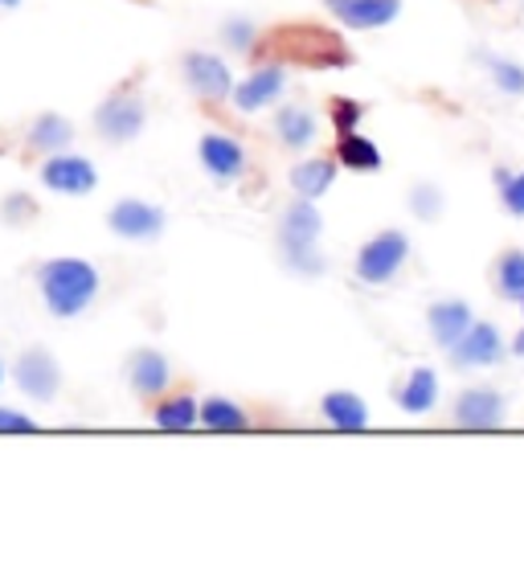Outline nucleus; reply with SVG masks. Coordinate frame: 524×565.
<instances>
[{"instance_id":"13","label":"nucleus","mask_w":524,"mask_h":565,"mask_svg":"<svg viewBox=\"0 0 524 565\" xmlns=\"http://www.w3.org/2000/svg\"><path fill=\"white\" fill-rule=\"evenodd\" d=\"M287 74L284 66H263L255 71L246 83L234 86V103H238V111H258V107H267V103L279 99V90H284Z\"/></svg>"},{"instance_id":"34","label":"nucleus","mask_w":524,"mask_h":565,"mask_svg":"<svg viewBox=\"0 0 524 565\" xmlns=\"http://www.w3.org/2000/svg\"><path fill=\"white\" fill-rule=\"evenodd\" d=\"M0 382H4V369H0Z\"/></svg>"},{"instance_id":"33","label":"nucleus","mask_w":524,"mask_h":565,"mask_svg":"<svg viewBox=\"0 0 524 565\" xmlns=\"http://www.w3.org/2000/svg\"><path fill=\"white\" fill-rule=\"evenodd\" d=\"M17 4H21V0H0V9H17Z\"/></svg>"},{"instance_id":"27","label":"nucleus","mask_w":524,"mask_h":565,"mask_svg":"<svg viewBox=\"0 0 524 565\" xmlns=\"http://www.w3.org/2000/svg\"><path fill=\"white\" fill-rule=\"evenodd\" d=\"M492 74H496V86L509 90V95H524V71L516 62H492Z\"/></svg>"},{"instance_id":"25","label":"nucleus","mask_w":524,"mask_h":565,"mask_svg":"<svg viewBox=\"0 0 524 565\" xmlns=\"http://www.w3.org/2000/svg\"><path fill=\"white\" fill-rule=\"evenodd\" d=\"M496 282L509 299H524V250H509V255L500 258Z\"/></svg>"},{"instance_id":"21","label":"nucleus","mask_w":524,"mask_h":565,"mask_svg":"<svg viewBox=\"0 0 524 565\" xmlns=\"http://www.w3.org/2000/svg\"><path fill=\"white\" fill-rule=\"evenodd\" d=\"M71 140H74V128H71V119H62V115H42V119L33 124V136H29V143H33L38 152H66Z\"/></svg>"},{"instance_id":"24","label":"nucleus","mask_w":524,"mask_h":565,"mask_svg":"<svg viewBox=\"0 0 524 565\" xmlns=\"http://www.w3.org/2000/svg\"><path fill=\"white\" fill-rule=\"evenodd\" d=\"M157 426L160 430H189V426H197V402L193 397H172V402L157 406Z\"/></svg>"},{"instance_id":"16","label":"nucleus","mask_w":524,"mask_h":565,"mask_svg":"<svg viewBox=\"0 0 524 565\" xmlns=\"http://www.w3.org/2000/svg\"><path fill=\"white\" fill-rule=\"evenodd\" d=\"M426 320H430V332H435V340H439L442 349H455L459 337L471 328V308L463 299H447V303H435Z\"/></svg>"},{"instance_id":"7","label":"nucleus","mask_w":524,"mask_h":565,"mask_svg":"<svg viewBox=\"0 0 524 565\" xmlns=\"http://www.w3.org/2000/svg\"><path fill=\"white\" fill-rule=\"evenodd\" d=\"M95 124H99V131L111 143L136 140L143 131V103L136 99V95H111V99L99 107Z\"/></svg>"},{"instance_id":"9","label":"nucleus","mask_w":524,"mask_h":565,"mask_svg":"<svg viewBox=\"0 0 524 565\" xmlns=\"http://www.w3.org/2000/svg\"><path fill=\"white\" fill-rule=\"evenodd\" d=\"M111 230L119 238H131V242H152L164 230V213L157 205H148V201H119L111 210Z\"/></svg>"},{"instance_id":"5","label":"nucleus","mask_w":524,"mask_h":565,"mask_svg":"<svg viewBox=\"0 0 524 565\" xmlns=\"http://www.w3.org/2000/svg\"><path fill=\"white\" fill-rule=\"evenodd\" d=\"M13 377L25 397H33V402H50V397H57L62 369H57V361L45 353V349H29V353L17 356Z\"/></svg>"},{"instance_id":"28","label":"nucleus","mask_w":524,"mask_h":565,"mask_svg":"<svg viewBox=\"0 0 524 565\" xmlns=\"http://www.w3.org/2000/svg\"><path fill=\"white\" fill-rule=\"evenodd\" d=\"M33 430H38L33 418H25V414L17 411H0V435H33Z\"/></svg>"},{"instance_id":"29","label":"nucleus","mask_w":524,"mask_h":565,"mask_svg":"<svg viewBox=\"0 0 524 565\" xmlns=\"http://www.w3.org/2000/svg\"><path fill=\"white\" fill-rule=\"evenodd\" d=\"M504 210L524 217V172L521 177H512V181H504Z\"/></svg>"},{"instance_id":"3","label":"nucleus","mask_w":524,"mask_h":565,"mask_svg":"<svg viewBox=\"0 0 524 565\" xmlns=\"http://www.w3.org/2000/svg\"><path fill=\"white\" fill-rule=\"evenodd\" d=\"M267 45L279 50L287 62H299V66H349V50H344L341 38L316 25L275 29Z\"/></svg>"},{"instance_id":"14","label":"nucleus","mask_w":524,"mask_h":565,"mask_svg":"<svg viewBox=\"0 0 524 565\" xmlns=\"http://www.w3.org/2000/svg\"><path fill=\"white\" fill-rule=\"evenodd\" d=\"M201 164H205L217 181H234V177H242V169H246V156H242L238 140H229V136H205V140H201Z\"/></svg>"},{"instance_id":"15","label":"nucleus","mask_w":524,"mask_h":565,"mask_svg":"<svg viewBox=\"0 0 524 565\" xmlns=\"http://www.w3.org/2000/svg\"><path fill=\"white\" fill-rule=\"evenodd\" d=\"M128 377L143 397H157V394H164V385H169V361H164V353H157V349H140V353H131V361H128Z\"/></svg>"},{"instance_id":"31","label":"nucleus","mask_w":524,"mask_h":565,"mask_svg":"<svg viewBox=\"0 0 524 565\" xmlns=\"http://www.w3.org/2000/svg\"><path fill=\"white\" fill-rule=\"evenodd\" d=\"M226 38L238 45V50H250V42H255V25H250V21H229Z\"/></svg>"},{"instance_id":"2","label":"nucleus","mask_w":524,"mask_h":565,"mask_svg":"<svg viewBox=\"0 0 524 565\" xmlns=\"http://www.w3.org/2000/svg\"><path fill=\"white\" fill-rule=\"evenodd\" d=\"M320 230H324V217L312 205V198L296 201L291 210L284 213L279 222V246H284L287 267L299 270V275H320L324 270V258H320Z\"/></svg>"},{"instance_id":"8","label":"nucleus","mask_w":524,"mask_h":565,"mask_svg":"<svg viewBox=\"0 0 524 565\" xmlns=\"http://www.w3.org/2000/svg\"><path fill=\"white\" fill-rule=\"evenodd\" d=\"M455 365L463 369H475V365H492V361H500L504 356V337H500L496 324H488V320H471V328L459 337V344L451 349Z\"/></svg>"},{"instance_id":"4","label":"nucleus","mask_w":524,"mask_h":565,"mask_svg":"<svg viewBox=\"0 0 524 565\" xmlns=\"http://www.w3.org/2000/svg\"><path fill=\"white\" fill-rule=\"evenodd\" d=\"M406 255H410V238L402 234V230H385V234H377L373 242H365L361 246V255H356V275H361V282H389L402 270V263H406Z\"/></svg>"},{"instance_id":"18","label":"nucleus","mask_w":524,"mask_h":565,"mask_svg":"<svg viewBox=\"0 0 524 565\" xmlns=\"http://www.w3.org/2000/svg\"><path fill=\"white\" fill-rule=\"evenodd\" d=\"M324 418L336 430H361V426L368 423V411H365V402L356 394H349V390H336V394H328L324 397Z\"/></svg>"},{"instance_id":"20","label":"nucleus","mask_w":524,"mask_h":565,"mask_svg":"<svg viewBox=\"0 0 524 565\" xmlns=\"http://www.w3.org/2000/svg\"><path fill=\"white\" fill-rule=\"evenodd\" d=\"M275 131L287 148H308L316 140V115L303 111V107H284L279 119H275Z\"/></svg>"},{"instance_id":"32","label":"nucleus","mask_w":524,"mask_h":565,"mask_svg":"<svg viewBox=\"0 0 524 565\" xmlns=\"http://www.w3.org/2000/svg\"><path fill=\"white\" fill-rule=\"evenodd\" d=\"M512 353H521V356H524V332L516 337V344H512Z\"/></svg>"},{"instance_id":"17","label":"nucleus","mask_w":524,"mask_h":565,"mask_svg":"<svg viewBox=\"0 0 524 565\" xmlns=\"http://www.w3.org/2000/svg\"><path fill=\"white\" fill-rule=\"evenodd\" d=\"M402 411L406 414H426L435 402H439V377H435V369H414L410 382L402 385Z\"/></svg>"},{"instance_id":"22","label":"nucleus","mask_w":524,"mask_h":565,"mask_svg":"<svg viewBox=\"0 0 524 565\" xmlns=\"http://www.w3.org/2000/svg\"><path fill=\"white\" fill-rule=\"evenodd\" d=\"M336 156H341V164L349 169H382V152L365 140V136H356V131H341V140H336Z\"/></svg>"},{"instance_id":"11","label":"nucleus","mask_w":524,"mask_h":565,"mask_svg":"<svg viewBox=\"0 0 524 565\" xmlns=\"http://www.w3.org/2000/svg\"><path fill=\"white\" fill-rule=\"evenodd\" d=\"M328 9L349 29H382L397 21L402 0H328Z\"/></svg>"},{"instance_id":"1","label":"nucleus","mask_w":524,"mask_h":565,"mask_svg":"<svg viewBox=\"0 0 524 565\" xmlns=\"http://www.w3.org/2000/svg\"><path fill=\"white\" fill-rule=\"evenodd\" d=\"M99 291V270L86 258H50L42 267V296L54 316H78Z\"/></svg>"},{"instance_id":"23","label":"nucleus","mask_w":524,"mask_h":565,"mask_svg":"<svg viewBox=\"0 0 524 565\" xmlns=\"http://www.w3.org/2000/svg\"><path fill=\"white\" fill-rule=\"evenodd\" d=\"M197 423L210 426V430H246L250 418H246L234 402H226V397H210V402L197 411Z\"/></svg>"},{"instance_id":"10","label":"nucleus","mask_w":524,"mask_h":565,"mask_svg":"<svg viewBox=\"0 0 524 565\" xmlns=\"http://www.w3.org/2000/svg\"><path fill=\"white\" fill-rule=\"evenodd\" d=\"M455 423L463 430H492L504 423V397L496 390H463L455 402Z\"/></svg>"},{"instance_id":"19","label":"nucleus","mask_w":524,"mask_h":565,"mask_svg":"<svg viewBox=\"0 0 524 565\" xmlns=\"http://www.w3.org/2000/svg\"><path fill=\"white\" fill-rule=\"evenodd\" d=\"M336 181V164L332 160H303L296 172H291V184H296L299 198H324Z\"/></svg>"},{"instance_id":"26","label":"nucleus","mask_w":524,"mask_h":565,"mask_svg":"<svg viewBox=\"0 0 524 565\" xmlns=\"http://www.w3.org/2000/svg\"><path fill=\"white\" fill-rule=\"evenodd\" d=\"M410 205L423 222H435V217L442 213V193L435 189V184H418V189L410 193Z\"/></svg>"},{"instance_id":"12","label":"nucleus","mask_w":524,"mask_h":565,"mask_svg":"<svg viewBox=\"0 0 524 565\" xmlns=\"http://www.w3.org/2000/svg\"><path fill=\"white\" fill-rule=\"evenodd\" d=\"M184 78H189V86H193L197 95H205V99H213V103L226 99L229 90H234L229 66L213 54H189L184 57Z\"/></svg>"},{"instance_id":"6","label":"nucleus","mask_w":524,"mask_h":565,"mask_svg":"<svg viewBox=\"0 0 524 565\" xmlns=\"http://www.w3.org/2000/svg\"><path fill=\"white\" fill-rule=\"evenodd\" d=\"M99 181V172L95 164L86 160V156H66V152H54L45 160L42 169V184L45 189H54V193H66V198H78V193H90Z\"/></svg>"},{"instance_id":"30","label":"nucleus","mask_w":524,"mask_h":565,"mask_svg":"<svg viewBox=\"0 0 524 565\" xmlns=\"http://www.w3.org/2000/svg\"><path fill=\"white\" fill-rule=\"evenodd\" d=\"M336 131H353V124L361 119V103L353 99H336Z\"/></svg>"}]
</instances>
